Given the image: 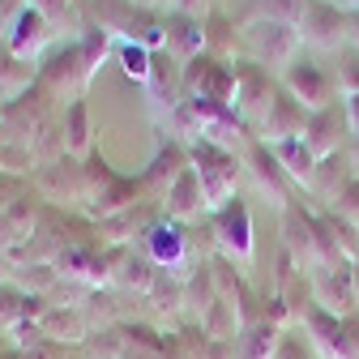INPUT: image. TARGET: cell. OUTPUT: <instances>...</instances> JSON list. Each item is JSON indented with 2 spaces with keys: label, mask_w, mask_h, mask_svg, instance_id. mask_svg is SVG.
I'll return each instance as SVG.
<instances>
[{
  "label": "cell",
  "mask_w": 359,
  "mask_h": 359,
  "mask_svg": "<svg viewBox=\"0 0 359 359\" xmlns=\"http://www.w3.org/2000/svg\"><path fill=\"white\" fill-rule=\"evenodd\" d=\"M304 128H308V111L278 86V95H274V103H269L265 120L257 124V142H265V146L295 142V137H304Z\"/></svg>",
  "instance_id": "obj_11"
},
{
  "label": "cell",
  "mask_w": 359,
  "mask_h": 359,
  "mask_svg": "<svg viewBox=\"0 0 359 359\" xmlns=\"http://www.w3.org/2000/svg\"><path fill=\"white\" fill-rule=\"evenodd\" d=\"M299 9H304V0H252V9L244 22H257V18H269V22H299Z\"/></svg>",
  "instance_id": "obj_20"
},
{
  "label": "cell",
  "mask_w": 359,
  "mask_h": 359,
  "mask_svg": "<svg viewBox=\"0 0 359 359\" xmlns=\"http://www.w3.org/2000/svg\"><path fill=\"white\" fill-rule=\"evenodd\" d=\"M334 86L342 90V99L359 95V52H355V48H342V52H338V73H334Z\"/></svg>",
  "instance_id": "obj_22"
},
{
  "label": "cell",
  "mask_w": 359,
  "mask_h": 359,
  "mask_svg": "<svg viewBox=\"0 0 359 359\" xmlns=\"http://www.w3.org/2000/svg\"><path fill=\"white\" fill-rule=\"evenodd\" d=\"M342 107H346V124H351V137H359V95L342 99Z\"/></svg>",
  "instance_id": "obj_30"
},
{
  "label": "cell",
  "mask_w": 359,
  "mask_h": 359,
  "mask_svg": "<svg viewBox=\"0 0 359 359\" xmlns=\"http://www.w3.org/2000/svg\"><path fill=\"white\" fill-rule=\"evenodd\" d=\"M189 167H193L197 180H201V197H205V210H210V214H218L222 205L236 201L240 163H236L231 150H218V146H210V142H193Z\"/></svg>",
  "instance_id": "obj_2"
},
{
  "label": "cell",
  "mask_w": 359,
  "mask_h": 359,
  "mask_svg": "<svg viewBox=\"0 0 359 359\" xmlns=\"http://www.w3.org/2000/svg\"><path fill=\"white\" fill-rule=\"evenodd\" d=\"M287 95L312 116V111H325V107H334L338 99V86H334V77L321 69V65H312V60H295L287 73H283V81H278Z\"/></svg>",
  "instance_id": "obj_6"
},
{
  "label": "cell",
  "mask_w": 359,
  "mask_h": 359,
  "mask_svg": "<svg viewBox=\"0 0 359 359\" xmlns=\"http://www.w3.org/2000/svg\"><path fill=\"white\" fill-rule=\"evenodd\" d=\"M283 236H287V252L299 265V274H317L321 269V244H317V214L304 210L299 201H291L283 210Z\"/></svg>",
  "instance_id": "obj_7"
},
{
  "label": "cell",
  "mask_w": 359,
  "mask_h": 359,
  "mask_svg": "<svg viewBox=\"0 0 359 359\" xmlns=\"http://www.w3.org/2000/svg\"><path fill=\"white\" fill-rule=\"evenodd\" d=\"M346 158H351V167H355V175H359V137H351V146H346Z\"/></svg>",
  "instance_id": "obj_33"
},
{
  "label": "cell",
  "mask_w": 359,
  "mask_h": 359,
  "mask_svg": "<svg viewBox=\"0 0 359 359\" xmlns=\"http://www.w3.org/2000/svg\"><path fill=\"white\" fill-rule=\"evenodd\" d=\"M308 299L325 308L330 317H351L359 312V295H355V274H351V261L342 265H325L308 278Z\"/></svg>",
  "instance_id": "obj_5"
},
{
  "label": "cell",
  "mask_w": 359,
  "mask_h": 359,
  "mask_svg": "<svg viewBox=\"0 0 359 359\" xmlns=\"http://www.w3.org/2000/svg\"><path fill=\"white\" fill-rule=\"evenodd\" d=\"M34 9L48 18L52 26H65V22H73V5L69 0H34Z\"/></svg>",
  "instance_id": "obj_26"
},
{
  "label": "cell",
  "mask_w": 359,
  "mask_h": 359,
  "mask_svg": "<svg viewBox=\"0 0 359 359\" xmlns=\"http://www.w3.org/2000/svg\"><path fill=\"white\" fill-rule=\"evenodd\" d=\"M30 77H34V73H30L26 60H18V56H9V52L0 56V95H18L22 86H30Z\"/></svg>",
  "instance_id": "obj_21"
},
{
  "label": "cell",
  "mask_w": 359,
  "mask_h": 359,
  "mask_svg": "<svg viewBox=\"0 0 359 359\" xmlns=\"http://www.w3.org/2000/svg\"><path fill=\"white\" fill-rule=\"evenodd\" d=\"M325 210H330V214H338L342 222H351V227H359V175L351 180V184H346V189L325 205Z\"/></svg>",
  "instance_id": "obj_23"
},
{
  "label": "cell",
  "mask_w": 359,
  "mask_h": 359,
  "mask_svg": "<svg viewBox=\"0 0 359 359\" xmlns=\"http://www.w3.org/2000/svg\"><path fill=\"white\" fill-rule=\"evenodd\" d=\"M163 236H167V240H154V257H158V261H175L180 248H184V236H180L175 227H167Z\"/></svg>",
  "instance_id": "obj_27"
},
{
  "label": "cell",
  "mask_w": 359,
  "mask_h": 359,
  "mask_svg": "<svg viewBox=\"0 0 359 359\" xmlns=\"http://www.w3.org/2000/svg\"><path fill=\"white\" fill-rule=\"evenodd\" d=\"M274 95H278L274 73H265V69L252 65V60H236V99H231V107L240 111V120H244L248 128H257V124L265 120Z\"/></svg>",
  "instance_id": "obj_4"
},
{
  "label": "cell",
  "mask_w": 359,
  "mask_h": 359,
  "mask_svg": "<svg viewBox=\"0 0 359 359\" xmlns=\"http://www.w3.org/2000/svg\"><path fill=\"white\" fill-rule=\"evenodd\" d=\"M244 163H248V171H252V180H257V189L274 201V205L287 210V205L295 201V197H291V193H295V180L283 171V163L274 158V150H269L265 142H252V146L244 150Z\"/></svg>",
  "instance_id": "obj_9"
},
{
  "label": "cell",
  "mask_w": 359,
  "mask_h": 359,
  "mask_svg": "<svg viewBox=\"0 0 359 359\" xmlns=\"http://www.w3.org/2000/svg\"><path fill=\"white\" fill-rule=\"evenodd\" d=\"M22 9H26L22 0H0V26H5V22H13V18H18Z\"/></svg>",
  "instance_id": "obj_32"
},
{
  "label": "cell",
  "mask_w": 359,
  "mask_h": 359,
  "mask_svg": "<svg viewBox=\"0 0 359 359\" xmlns=\"http://www.w3.org/2000/svg\"><path fill=\"white\" fill-rule=\"evenodd\" d=\"M269 150H274V158L283 163V171L295 180V189H312V175H317V154L304 146V137L278 142V146H269Z\"/></svg>",
  "instance_id": "obj_18"
},
{
  "label": "cell",
  "mask_w": 359,
  "mask_h": 359,
  "mask_svg": "<svg viewBox=\"0 0 359 359\" xmlns=\"http://www.w3.org/2000/svg\"><path fill=\"white\" fill-rule=\"evenodd\" d=\"M244 48H240V26L227 18V13H210L205 18V56H214V60H236Z\"/></svg>",
  "instance_id": "obj_16"
},
{
  "label": "cell",
  "mask_w": 359,
  "mask_h": 359,
  "mask_svg": "<svg viewBox=\"0 0 359 359\" xmlns=\"http://www.w3.org/2000/svg\"><path fill=\"white\" fill-rule=\"evenodd\" d=\"M214 236H218V248L231 261H244V265L252 261V214L240 197L214 214Z\"/></svg>",
  "instance_id": "obj_10"
},
{
  "label": "cell",
  "mask_w": 359,
  "mask_h": 359,
  "mask_svg": "<svg viewBox=\"0 0 359 359\" xmlns=\"http://www.w3.org/2000/svg\"><path fill=\"white\" fill-rule=\"evenodd\" d=\"M52 39H56V26L43 18L34 5H26V9L13 18V30H9V39H5V48H9V56H18V60H34Z\"/></svg>",
  "instance_id": "obj_12"
},
{
  "label": "cell",
  "mask_w": 359,
  "mask_h": 359,
  "mask_svg": "<svg viewBox=\"0 0 359 359\" xmlns=\"http://www.w3.org/2000/svg\"><path fill=\"white\" fill-rule=\"evenodd\" d=\"M351 274H355V295H359V257L351 261Z\"/></svg>",
  "instance_id": "obj_34"
},
{
  "label": "cell",
  "mask_w": 359,
  "mask_h": 359,
  "mask_svg": "<svg viewBox=\"0 0 359 359\" xmlns=\"http://www.w3.org/2000/svg\"><path fill=\"white\" fill-rule=\"evenodd\" d=\"M346 48L359 52V9H346Z\"/></svg>",
  "instance_id": "obj_29"
},
{
  "label": "cell",
  "mask_w": 359,
  "mask_h": 359,
  "mask_svg": "<svg viewBox=\"0 0 359 359\" xmlns=\"http://www.w3.org/2000/svg\"><path fill=\"white\" fill-rule=\"evenodd\" d=\"M180 13H193V18L205 13V18H210V13H214V0H180Z\"/></svg>",
  "instance_id": "obj_31"
},
{
  "label": "cell",
  "mask_w": 359,
  "mask_h": 359,
  "mask_svg": "<svg viewBox=\"0 0 359 359\" xmlns=\"http://www.w3.org/2000/svg\"><path fill=\"white\" fill-rule=\"evenodd\" d=\"M304 146L317 154V163H321V158L342 154V150L351 146L346 107H342V103H334V107H325V111H312V116H308V128H304Z\"/></svg>",
  "instance_id": "obj_8"
},
{
  "label": "cell",
  "mask_w": 359,
  "mask_h": 359,
  "mask_svg": "<svg viewBox=\"0 0 359 359\" xmlns=\"http://www.w3.org/2000/svg\"><path fill=\"white\" fill-rule=\"evenodd\" d=\"M167 201H171L167 210H171L175 218H197V214L205 210V197H201V180H197V171H193V167H189V171L180 175L171 189H167Z\"/></svg>",
  "instance_id": "obj_19"
},
{
  "label": "cell",
  "mask_w": 359,
  "mask_h": 359,
  "mask_svg": "<svg viewBox=\"0 0 359 359\" xmlns=\"http://www.w3.org/2000/svg\"><path fill=\"white\" fill-rule=\"evenodd\" d=\"M278 346H283V330H278L274 321H265V317H261V321L244 325L240 346H236V359H274Z\"/></svg>",
  "instance_id": "obj_17"
},
{
  "label": "cell",
  "mask_w": 359,
  "mask_h": 359,
  "mask_svg": "<svg viewBox=\"0 0 359 359\" xmlns=\"http://www.w3.org/2000/svg\"><path fill=\"white\" fill-rule=\"evenodd\" d=\"M299 39L317 52H342L346 48V9H338L334 0H304L299 22H295Z\"/></svg>",
  "instance_id": "obj_3"
},
{
  "label": "cell",
  "mask_w": 359,
  "mask_h": 359,
  "mask_svg": "<svg viewBox=\"0 0 359 359\" xmlns=\"http://www.w3.org/2000/svg\"><path fill=\"white\" fill-rule=\"evenodd\" d=\"M351 180H355V167H351V158H346V150H342V154L317 163V175H312V189H308V193L317 197L321 205H330V201L351 184Z\"/></svg>",
  "instance_id": "obj_15"
},
{
  "label": "cell",
  "mask_w": 359,
  "mask_h": 359,
  "mask_svg": "<svg viewBox=\"0 0 359 359\" xmlns=\"http://www.w3.org/2000/svg\"><path fill=\"white\" fill-rule=\"evenodd\" d=\"M274 359H308V346L304 342H295V338H283V346H278V355Z\"/></svg>",
  "instance_id": "obj_28"
},
{
  "label": "cell",
  "mask_w": 359,
  "mask_h": 359,
  "mask_svg": "<svg viewBox=\"0 0 359 359\" xmlns=\"http://www.w3.org/2000/svg\"><path fill=\"white\" fill-rule=\"evenodd\" d=\"M163 43H167V56H175L180 65H193L205 52V18H193V13H180L175 9L167 18Z\"/></svg>",
  "instance_id": "obj_13"
},
{
  "label": "cell",
  "mask_w": 359,
  "mask_h": 359,
  "mask_svg": "<svg viewBox=\"0 0 359 359\" xmlns=\"http://www.w3.org/2000/svg\"><path fill=\"white\" fill-rule=\"evenodd\" d=\"M240 48L252 65H261L265 73H287L295 60H299V48L304 39L291 22H269V18H257V22H244L240 26Z\"/></svg>",
  "instance_id": "obj_1"
},
{
  "label": "cell",
  "mask_w": 359,
  "mask_h": 359,
  "mask_svg": "<svg viewBox=\"0 0 359 359\" xmlns=\"http://www.w3.org/2000/svg\"><path fill=\"white\" fill-rule=\"evenodd\" d=\"M86 142H90V128H86V103L73 99V107H69V150L81 154Z\"/></svg>",
  "instance_id": "obj_25"
},
{
  "label": "cell",
  "mask_w": 359,
  "mask_h": 359,
  "mask_svg": "<svg viewBox=\"0 0 359 359\" xmlns=\"http://www.w3.org/2000/svg\"><path fill=\"white\" fill-rule=\"evenodd\" d=\"M120 60H124V73H128V77H137L142 86L150 81V69H154V56H150V52L142 48V43H137V48H133V43H128V48L120 52Z\"/></svg>",
  "instance_id": "obj_24"
},
{
  "label": "cell",
  "mask_w": 359,
  "mask_h": 359,
  "mask_svg": "<svg viewBox=\"0 0 359 359\" xmlns=\"http://www.w3.org/2000/svg\"><path fill=\"white\" fill-rule=\"evenodd\" d=\"M146 90H150V99H154V107L163 111H175L180 103H184V69H180V60L175 56H167V52H158L154 56V69H150V81H146Z\"/></svg>",
  "instance_id": "obj_14"
}]
</instances>
